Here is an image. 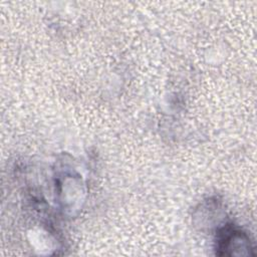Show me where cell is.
Returning <instances> with one entry per match:
<instances>
[{"instance_id": "1", "label": "cell", "mask_w": 257, "mask_h": 257, "mask_svg": "<svg viewBox=\"0 0 257 257\" xmlns=\"http://www.w3.org/2000/svg\"><path fill=\"white\" fill-rule=\"evenodd\" d=\"M215 250L220 256H242L251 255L253 248L249 237L244 232L227 226L219 231Z\"/></svg>"}]
</instances>
